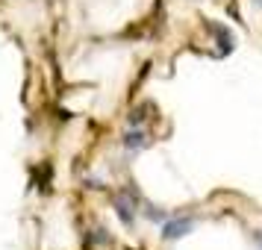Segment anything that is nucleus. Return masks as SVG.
Returning <instances> with one entry per match:
<instances>
[{"label":"nucleus","mask_w":262,"mask_h":250,"mask_svg":"<svg viewBox=\"0 0 262 250\" xmlns=\"http://www.w3.org/2000/svg\"><path fill=\"white\" fill-rule=\"evenodd\" d=\"M194 226L198 224H194L191 218H177V215H174V218H165V221H162V238H165V241H177V238L189 236Z\"/></svg>","instance_id":"obj_1"},{"label":"nucleus","mask_w":262,"mask_h":250,"mask_svg":"<svg viewBox=\"0 0 262 250\" xmlns=\"http://www.w3.org/2000/svg\"><path fill=\"white\" fill-rule=\"evenodd\" d=\"M133 197H136V189H130L127 194H121L118 200H115V212H118V218L127 226H133V221H136V212H133Z\"/></svg>","instance_id":"obj_2"},{"label":"nucleus","mask_w":262,"mask_h":250,"mask_svg":"<svg viewBox=\"0 0 262 250\" xmlns=\"http://www.w3.org/2000/svg\"><path fill=\"white\" fill-rule=\"evenodd\" d=\"M121 144H124L127 150H142V147H147V135H144L142 130H130V132H124Z\"/></svg>","instance_id":"obj_3"},{"label":"nucleus","mask_w":262,"mask_h":250,"mask_svg":"<svg viewBox=\"0 0 262 250\" xmlns=\"http://www.w3.org/2000/svg\"><path fill=\"white\" fill-rule=\"evenodd\" d=\"M142 212H144V218L154 221V224H162V221L168 218L165 209H159V206H154V203H142Z\"/></svg>","instance_id":"obj_4"},{"label":"nucleus","mask_w":262,"mask_h":250,"mask_svg":"<svg viewBox=\"0 0 262 250\" xmlns=\"http://www.w3.org/2000/svg\"><path fill=\"white\" fill-rule=\"evenodd\" d=\"M253 238H256V244L262 247V230H259V233H253Z\"/></svg>","instance_id":"obj_5"},{"label":"nucleus","mask_w":262,"mask_h":250,"mask_svg":"<svg viewBox=\"0 0 262 250\" xmlns=\"http://www.w3.org/2000/svg\"><path fill=\"white\" fill-rule=\"evenodd\" d=\"M253 3H256V6H262V0H253Z\"/></svg>","instance_id":"obj_6"}]
</instances>
